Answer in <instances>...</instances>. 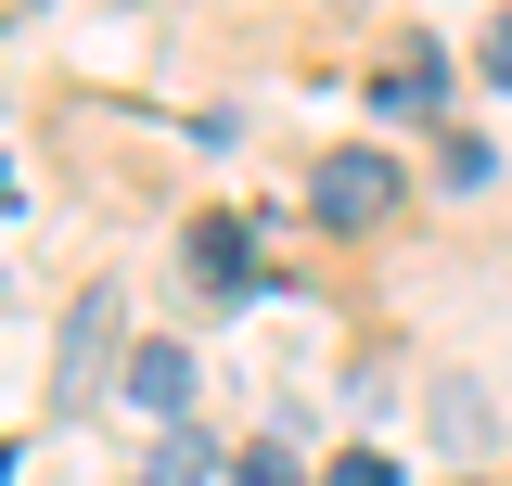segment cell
Segmentation results:
<instances>
[{
    "label": "cell",
    "instance_id": "1",
    "mask_svg": "<svg viewBox=\"0 0 512 486\" xmlns=\"http://www.w3.org/2000/svg\"><path fill=\"white\" fill-rule=\"evenodd\" d=\"M116 333H128V295H116V282H90V295L64 307V346H52V410H90V397L128 371Z\"/></svg>",
    "mask_w": 512,
    "mask_h": 486
},
{
    "label": "cell",
    "instance_id": "2",
    "mask_svg": "<svg viewBox=\"0 0 512 486\" xmlns=\"http://www.w3.org/2000/svg\"><path fill=\"white\" fill-rule=\"evenodd\" d=\"M308 205H320V231H384L397 218V167H384L372 141H346V154H320Z\"/></svg>",
    "mask_w": 512,
    "mask_h": 486
},
{
    "label": "cell",
    "instance_id": "3",
    "mask_svg": "<svg viewBox=\"0 0 512 486\" xmlns=\"http://www.w3.org/2000/svg\"><path fill=\"white\" fill-rule=\"evenodd\" d=\"M423 423H436V448H487V435H500V410H487V384L436 371V384H423Z\"/></svg>",
    "mask_w": 512,
    "mask_h": 486
},
{
    "label": "cell",
    "instance_id": "4",
    "mask_svg": "<svg viewBox=\"0 0 512 486\" xmlns=\"http://www.w3.org/2000/svg\"><path fill=\"white\" fill-rule=\"evenodd\" d=\"M244 218H192V282H205V295H244V282H256V256H244Z\"/></svg>",
    "mask_w": 512,
    "mask_h": 486
},
{
    "label": "cell",
    "instance_id": "5",
    "mask_svg": "<svg viewBox=\"0 0 512 486\" xmlns=\"http://www.w3.org/2000/svg\"><path fill=\"white\" fill-rule=\"evenodd\" d=\"M128 397L180 423V397H192V359H180V346H167V333H154V346H128Z\"/></svg>",
    "mask_w": 512,
    "mask_h": 486
},
{
    "label": "cell",
    "instance_id": "6",
    "mask_svg": "<svg viewBox=\"0 0 512 486\" xmlns=\"http://www.w3.org/2000/svg\"><path fill=\"white\" fill-rule=\"evenodd\" d=\"M205 474H218V435H192V423H167L141 448V486H205Z\"/></svg>",
    "mask_w": 512,
    "mask_h": 486
},
{
    "label": "cell",
    "instance_id": "7",
    "mask_svg": "<svg viewBox=\"0 0 512 486\" xmlns=\"http://www.w3.org/2000/svg\"><path fill=\"white\" fill-rule=\"evenodd\" d=\"M231 486H308V461H295V448H282V435H256L244 461H231Z\"/></svg>",
    "mask_w": 512,
    "mask_h": 486
},
{
    "label": "cell",
    "instance_id": "8",
    "mask_svg": "<svg viewBox=\"0 0 512 486\" xmlns=\"http://www.w3.org/2000/svg\"><path fill=\"white\" fill-rule=\"evenodd\" d=\"M436 167H448V192H474V180H500V154H487V141H474V128H448V141H436Z\"/></svg>",
    "mask_w": 512,
    "mask_h": 486
},
{
    "label": "cell",
    "instance_id": "9",
    "mask_svg": "<svg viewBox=\"0 0 512 486\" xmlns=\"http://www.w3.org/2000/svg\"><path fill=\"white\" fill-rule=\"evenodd\" d=\"M333 486H397V461H372V448H346V461H333Z\"/></svg>",
    "mask_w": 512,
    "mask_h": 486
},
{
    "label": "cell",
    "instance_id": "10",
    "mask_svg": "<svg viewBox=\"0 0 512 486\" xmlns=\"http://www.w3.org/2000/svg\"><path fill=\"white\" fill-rule=\"evenodd\" d=\"M487 77H500V90H512V13H500V26H487Z\"/></svg>",
    "mask_w": 512,
    "mask_h": 486
},
{
    "label": "cell",
    "instance_id": "11",
    "mask_svg": "<svg viewBox=\"0 0 512 486\" xmlns=\"http://www.w3.org/2000/svg\"><path fill=\"white\" fill-rule=\"evenodd\" d=\"M0 486H13V448H0Z\"/></svg>",
    "mask_w": 512,
    "mask_h": 486
}]
</instances>
